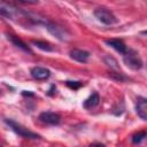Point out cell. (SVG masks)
I'll return each instance as SVG.
<instances>
[{
	"instance_id": "cell-1",
	"label": "cell",
	"mask_w": 147,
	"mask_h": 147,
	"mask_svg": "<svg viewBox=\"0 0 147 147\" xmlns=\"http://www.w3.org/2000/svg\"><path fill=\"white\" fill-rule=\"evenodd\" d=\"M0 15L13 21H25V10L16 7L14 3L8 1H0Z\"/></svg>"
},
{
	"instance_id": "cell-2",
	"label": "cell",
	"mask_w": 147,
	"mask_h": 147,
	"mask_svg": "<svg viewBox=\"0 0 147 147\" xmlns=\"http://www.w3.org/2000/svg\"><path fill=\"white\" fill-rule=\"evenodd\" d=\"M5 122H6L7 125H9V127H10L15 133H17L18 136H21V137H23V138H26V139H39V138H40L39 134H37V133L30 131L29 129H26L25 126L18 124L17 122H15V121H13V119L5 118Z\"/></svg>"
},
{
	"instance_id": "cell-3",
	"label": "cell",
	"mask_w": 147,
	"mask_h": 147,
	"mask_svg": "<svg viewBox=\"0 0 147 147\" xmlns=\"http://www.w3.org/2000/svg\"><path fill=\"white\" fill-rule=\"evenodd\" d=\"M123 60L124 63L133 70H139L142 68V61L139 54L133 49H126V52L123 54Z\"/></svg>"
},
{
	"instance_id": "cell-4",
	"label": "cell",
	"mask_w": 147,
	"mask_h": 147,
	"mask_svg": "<svg viewBox=\"0 0 147 147\" xmlns=\"http://www.w3.org/2000/svg\"><path fill=\"white\" fill-rule=\"evenodd\" d=\"M94 16L103 24L106 25H113L115 23H117V18L116 16L108 9L106 8H98L94 10Z\"/></svg>"
},
{
	"instance_id": "cell-5",
	"label": "cell",
	"mask_w": 147,
	"mask_h": 147,
	"mask_svg": "<svg viewBox=\"0 0 147 147\" xmlns=\"http://www.w3.org/2000/svg\"><path fill=\"white\" fill-rule=\"evenodd\" d=\"M45 26L49 31V33L53 34L54 37H56L59 40L64 41V40L69 39V33L64 28H62V26H60V25H57V24H55L53 22H49V21L47 22V24Z\"/></svg>"
},
{
	"instance_id": "cell-6",
	"label": "cell",
	"mask_w": 147,
	"mask_h": 147,
	"mask_svg": "<svg viewBox=\"0 0 147 147\" xmlns=\"http://www.w3.org/2000/svg\"><path fill=\"white\" fill-rule=\"evenodd\" d=\"M39 121L48 125H59L61 122V116L53 111H44L39 115Z\"/></svg>"
},
{
	"instance_id": "cell-7",
	"label": "cell",
	"mask_w": 147,
	"mask_h": 147,
	"mask_svg": "<svg viewBox=\"0 0 147 147\" xmlns=\"http://www.w3.org/2000/svg\"><path fill=\"white\" fill-rule=\"evenodd\" d=\"M31 76L37 80H46L51 76V71L44 67H33L31 69Z\"/></svg>"
},
{
	"instance_id": "cell-8",
	"label": "cell",
	"mask_w": 147,
	"mask_h": 147,
	"mask_svg": "<svg viewBox=\"0 0 147 147\" xmlns=\"http://www.w3.org/2000/svg\"><path fill=\"white\" fill-rule=\"evenodd\" d=\"M136 110H137V114L138 116L146 121L147 119V100L142 96H139L137 99V103H136Z\"/></svg>"
},
{
	"instance_id": "cell-9",
	"label": "cell",
	"mask_w": 147,
	"mask_h": 147,
	"mask_svg": "<svg viewBox=\"0 0 147 147\" xmlns=\"http://www.w3.org/2000/svg\"><path fill=\"white\" fill-rule=\"evenodd\" d=\"M70 57L74 59L75 61H77V62L85 63V62H87V60L90 57V53L87 51L75 48V49H71L70 51Z\"/></svg>"
},
{
	"instance_id": "cell-10",
	"label": "cell",
	"mask_w": 147,
	"mask_h": 147,
	"mask_svg": "<svg viewBox=\"0 0 147 147\" xmlns=\"http://www.w3.org/2000/svg\"><path fill=\"white\" fill-rule=\"evenodd\" d=\"M106 44L108 46H110L111 48H114L115 51H117L118 53H121V54H124L127 49L125 44L119 39H108V40H106Z\"/></svg>"
},
{
	"instance_id": "cell-11",
	"label": "cell",
	"mask_w": 147,
	"mask_h": 147,
	"mask_svg": "<svg viewBox=\"0 0 147 147\" xmlns=\"http://www.w3.org/2000/svg\"><path fill=\"white\" fill-rule=\"evenodd\" d=\"M8 39H9L16 47H18L20 49H22V51H24V52H26V53H32V51L30 49V47H29L22 39H20L18 37H16V36H14V34H8Z\"/></svg>"
},
{
	"instance_id": "cell-12",
	"label": "cell",
	"mask_w": 147,
	"mask_h": 147,
	"mask_svg": "<svg viewBox=\"0 0 147 147\" xmlns=\"http://www.w3.org/2000/svg\"><path fill=\"white\" fill-rule=\"evenodd\" d=\"M99 101H100V96H99V94H98L96 92H94V93H92V94L84 101L83 106H84V108H86V109H91V108H94L95 106H98V105H99Z\"/></svg>"
},
{
	"instance_id": "cell-13",
	"label": "cell",
	"mask_w": 147,
	"mask_h": 147,
	"mask_svg": "<svg viewBox=\"0 0 147 147\" xmlns=\"http://www.w3.org/2000/svg\"><path fill=\"white\" fill-rule=\"evenodd\" d=\"M32 44L34 46H37L38 48H40L41 51H45V52H53L54 48L52 47V45L47 41H42V40H33Z\"/></svg>"
},
{
	"instance_id": "cell-14",
	"label": "cell",
	"mask_w": 147,
	"mask_h": 147,
	"mask_svg": "<svg viewBox=\"0 0 147 147\" xmlns=\"http://www.w3.org/2000/svg\"><path fill=\"white\" fill-rule=\"evenodd\" d=\"M145 138H146V132L145 131H140V132H138V133L132 136V142L136 144V145L140 144Z\"/></svg>"
},
{
	"instance_id": "cell-15",
	"label": "cell",
	"mask_w": 147,
	"mask_h": 147,
	"mask_svg": "<svg viewBox=\"0 0 147 147\" xmlns=\"http://www.w3.org/2000/svg\"><path fill=\"white\" fill-rule=\"evenodd\" d=\"M65 85L68 87H70L71 90H78L79 87L83 86V83L82 82H72V80H67L65 82Z\"/></svg>"
},
{
	"instance_id": "cell-16",
	"label": "cell",
	"mask_w": 147,
	"mask_h": 147,
	"mask_svg": "<svg viewBox=\"0 0 147 147\" xmlns=\"http://www.w3.org/2000/svg\"><path fill=\"white\" fill-rule=\"evenodd\" d=\"M90 147H106V146L102 145V144H93V145H91Z\"/></svg>"
},
{
	"instance_id": "cell-17",
	"label": "cell",
	"mask_w": 147,
	"mask_h": 147,
	"mask_svg": "<svg viewBox=\"0 0 147 147\" xmlns=\"http://www.w3.org/2000/svg\"><path fill=\"white\" fill-rule=\"evenodd\" d=\"M22 94H23V95H31V96H33V93H30L29 91H23Z\"/></svg>"
}]
</instances>
